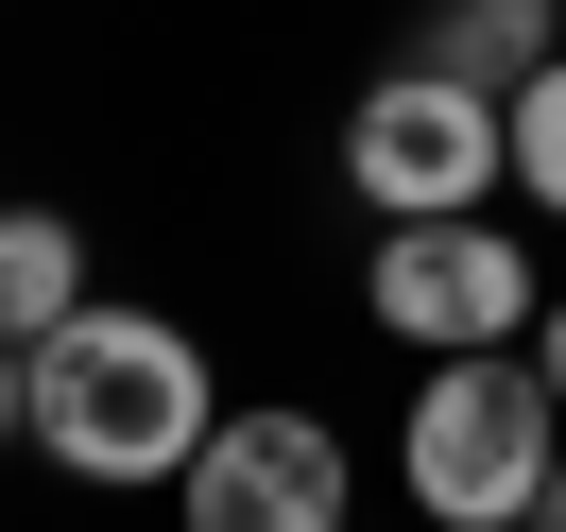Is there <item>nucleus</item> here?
I'll return each instance as SVG.
<instances>
[{"instance_id":"8","label":"nucleus","mask_w":566,"mask_h":532,"mask_svg":"<svg viewBox=\"0 0 566 532\" xmlns=\"http://www.w3.org/2000/svg\"><path fill=\"white\" fill-rule=\"evenodd\" d=\"M515 189H532V207L566 223V52H549V70L515 86Z\"/></svg>"},{"instance_id":"5","label":"nucleus","mask_w":566,"mask_h":532,"mask_svg":"<svg viewBox=\"0 0 566 532\" xmlns=\"http://www.w3.org/2000/svg\"><path fill=\"white\" fill-rule=\"evenodd\" d=\"M360 463L326 413H223L207 463H189V532H344Z\"/></svg>"},{"instance_id":"2","label":"nucleus","mask_w":566,"mask_h":532,"mask_svg":"<svg viewBox=\"0 0 566 532\" xmlns=\"http://www.w3.org/2000/svg\"><path fill=\"white\" fill-rule=\"evenodd\" d=\"M566 463V395L532 378V344H481V361H429L412 429H395V481H412L429 532H532Z\"/></svg>"},{"instance_id":"11","label":"nucleus","mask_w":566,"mask_h":532,"mask_svg":"<svg viewBox=\"0 0 566 532\" xmlns=\"http://www.w3.org/2000/svg\"><path fill=\"white\" fill-rule=\"evenodd\" d=\"M532 532H566V463H549V498H532Z\"/></svg>"},{"instance_id":"7","label":"nucleus","mask_w":566,"mask_h":532,"mask_svg":"<svg viewBox=\"0 0 566 532\" xmlns=\"http://www.w3.org/2000/svg\"><path fill=\"white\" fill-rule=\"evenodd\" d=\"M70 310H86V241L52 207H0V344H52Z\"/></svg>"},{"instance_id":"4","label":"nucleus","mask_w":566,"mask_h":532,"mask_svg":"<svg viewBox=\"0 0 566 532\" xmlns=\"http://www.w3.org/2000/svg\"><path fill=\"white\" fill-rule=\"evenodd\" d=\"M360 292H378V326H395V344H429V361L532 344V310H549V292H532V258L497 241V223H395Z\"/></svg>"},{"instance_id":"10","label":"nucleus","mask_w":566,"mask_h":532,"mask_svg":"<svg viewBox=\"0 0 566 532\" xmlns=\"http://www.w3.org/2000/svg\"><path fill=\"white\" fill-rule=\"evenodd\" d=\"M0 447H18V344H0Z\"/></svg>"},{"instance_id":"3","label":"nucleus","mask_w":566,"mask_h":532,"mask_svg":"<svg viewBox=\"0 0 566 532\" xmlns=\"http://www.w3.org/2000/svg\"><path fill=\"white\" fill-rule=\"evenodd\" d=\"M497 173H515V104H481L447 70H378L360 121H344V189L378 223H481Z\"/></svg>"},{"instance_id":"6","label":"nucleus","mask_w":566,"mask_h":532,"mask_svg":"<svg viewBox=\"0 0 566 532\" xmlns=\"http://www.w3.org/2000/svg\"><path fill=\"white\" fill-rule=\"evenodd\" d=\"M549 52H566V0H429L412 70H447V86H481V104H515Z\"/></svg>"},{"instance_id":"1","label":"nucleus","mask_w":566,"mask_h":532,"mask_svg":"<svg viewBox=\"0 0 566 532\" xmlns=\"http://www.w3.org/2000/svg\"><path fill=\"white\" fill-rule=\"evenodd\" d=\"M207 429H223V395H207V344H189L172 310H104V292H86L52 344H18V447H52L104 498L189 481Z\"/></svg>"},{"instance_id":"9","label":"nucleus","mask_w":566,"mask_h":532,"mask_svg":"<svg viewBox=\"0 0 566 532\" xmlns=\"http://www.w3.org/2000/svg\"><path fill=\"white\" fill-rule=\"evenodd\" d=\"M532 378L566 395V292H549V310H532Z\"/></svg>"}]
</instances>
